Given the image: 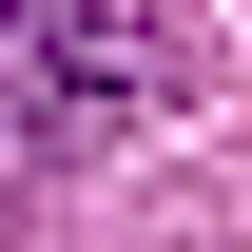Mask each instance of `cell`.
I'll list each match as a JSON object with an SVG mask.
<instances>
[{
    "mask_svg": "<svg viewBox=\"0 0 252 252\" xmlns=\"http://www.w3.org/2000/svg\"><path fill=\"white\" fill-rule=\"evenodd\" d=\"M0 78H20V97H0V117H20V156H78V136H117V117H156V39H136L117 0H39Z\"/></svg>",
    "mask_w": 252,
    "mask_h": 252,
    "instance_id": "obj_1",
    "label": "cell"
},
{
    "mask_svg": "<svg viewBox=\"0 0 252 252\" xmlns=\"http://www.w3.org/2000/svg\"><path fill=\"white\" fill-rule=\"evenodd\" d=\"M0 252H20V175H0Z\"/></svg>",
    "mask_w": 252,
    "mask_h": 252,
    "instance_id": "obj_2",
    "label": "cell"
}]
</instances>
